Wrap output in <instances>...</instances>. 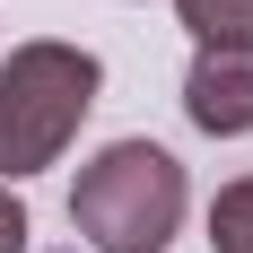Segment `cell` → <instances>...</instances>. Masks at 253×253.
<instances>
[{
	"label": "cell",
	"mask_w": 253,
	"mask_h": 253,
	"mask_svg": "<svg viewBox=\"0 0 253 253\" xmlns=\"http://www.w3.org/2000/svg\"><path fill=\"white\" fill-rule=\"evenodd\" d=\"M183 201H192V183H183L175 149L105 140L70 183V227L87 253H166L183 227Z\"/></svg>",
	"instance_id": "obj_1"
},
{
	"label": "cell",
	"mask_w": 253,
	"mask_h": 253,
	"mask_svg": "<svg viewBox=\"0 0 253 253\" xmlns=\"http://www.w3.org/2000/svg\"><path fill=\"white\" fill-rule=\"evenodd\" d=\"M105 70L87 44H61V35H35L0 61V183H26L61 166V149L79 140L87 105H96Z\"/></svg>",
	"instance_id": "obj_2"
},
{
	"label": "cell",
	"mask_w": 253,
	"mask_h": 253,
	"mask_svg": "<svg viewBox=\"0 0 253 253\" xmlns=\"http://www.w3.org/2000/svg\"><path fill=\"white\" fill-rule=\"evenodd\" d=\"M210 253H253V175L218 183V201H210Z\"/></svg>",
	"instance_id": "obj_5"
},
{
	"label": "cell",
	"mask_w": 253,
	"mask_h": 253,
	"mask_svg": "<svg viewBox=\"0 0 253 253\" xmlns=\"http://www.w3.org/2000/svg\"><path fill=\"white\" fill-rule=\"evenodd\" d=\"M0 253H26V201L0 183Z\"/></svg>",
	"instance_id": "obj_6"
},
{
	"label": "cell",
	"mask_w": 253,
	"mask_h": 253,
	"mask_svg": "<svg viewBox=\"0 0 253 253\" xmlns=\"http://www.w3.org/2000/svg\"><path fill=\"white\" fill-rule=\"evenodd\" d=\"M183 114L210 140H245L253 131V44H201L183 70Z\"/></svg>",
	"instance_id": "obj_3"
},
{
	"label": "cell",
	"mask_w": 253,
	"mask_h": 253,
	"mask_svg": "<svg viewBox=\"0 0 253 253\" xmlns=\"http://www.w3.org/2000/svg\"><path fill=\"white\" fill-rule=\"evenodd\" d=\"M192 44H253V0H175Z\"/></svg>",
	"instance_id": "obj_4"
}]
</instances>
